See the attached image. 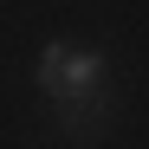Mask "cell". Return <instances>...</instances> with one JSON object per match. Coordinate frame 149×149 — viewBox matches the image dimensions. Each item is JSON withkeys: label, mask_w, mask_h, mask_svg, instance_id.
Segmentation results:
<instances>
[{"label": "cell", "mask_w": 149, "mask_h": 149, "mask_svg": "<svg viewBox=\"0 0 149 149\" xmlns=\"http://www.w3.org/2000/svg\"><path fill=\"white\" fill-rule=\"evenodd\" d=\"M39 91L52 97H91L104 91V52H84V45H45L39 52Z\"/></svg>", "instance_id": "1"}, {"label": "cell", "mask_w": 149, "mask_h": 149, "mask_svg": "<svg viewBox=\"0 0 149 149\" xmlns=\"http://www.w3.org/2000/svg\"><path fill=\"white\" fill-rule=\"evenodd\" d=\"M52 123L71 136V143H97L110 130V91H91V97H58L52 104Z\"/></svg>", "instance_id": "2"}]
</instances>
